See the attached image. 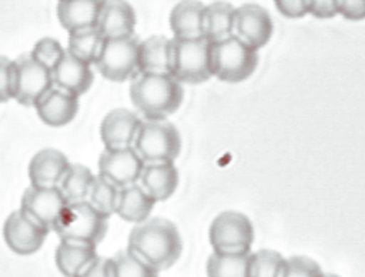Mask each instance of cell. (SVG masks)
<instances>
[{
    "label": "cell",
    "instance_id": "cell-9",
    "mask_svg": "<svg viewBox=\"0 0 365 277\" xmlns=\"http://www.w3.org/2000/svg\"><path fill=\"white\" fill-rule=\"evenodd\" d=\"M14 99L23 106H36V103L53 88L51 71L41 66L33 55H21L14 60Z\"/></svg>",
    "mask_w": 365,
    "mask_h": 277
},
{
    "label": "cell",
    "instance_id": "cell-8",
    "mask_svg": "<svg viewBox=\"0 0 365 277\" xmlns=\"http://www.w3.org/2000/svg\"><path fill=\"white\" fill-rule=\"evenodd\" d=\"M208 240L215 252H246L255 241V228L242 212L225 211L212 221Z\"/></svg>",
    "mask_w": 365,
    "mask_h": 277
},
{
    "label": "cell",
    "instance_id": "cell-18",
    "mask_svg": "<svg viewBox=\"0 0 365 277\" xmlns=\"http://www.w3.org/2000/svg\"><path fill=\"white\" fill-rule=\"evenodd\" d=\"M71 163L58 149H41L33 156L28 166V175L33 187H58Z\"/></svg>",
    "mask_w": 365,
    "mask_h": 277
},
{
    "label": "cell",
    "instance_id": "cell-22",
    "mask_svg": "<svg viewBox=\"0 0 365 277\" xmlns=\"http://www.w3.org/2000/svg\"><path fill=\"white\" fill-rule=\"evenodd\" d=\"M138 71L140 74H171L173 40L166 36H150L140 41Z\"/></svg>",
    "mask_w": 365,
    "mask_h": 277
},
{
    "label": "cell",
    "instance_id": "cell-4",
    "mask_svg": "<svg viewBox=\"0 0 365 277\" xmlns=\"http://www.w3.org/2000/svg\"><path fill=\"white\" fill-rule=\"evenodd\" d=\"M212 74L217 79L237 84L246 81L258 67V50L251 49L237 36L212 43L210 49Z\"/></svg>",
    "mask_w": 365,
    "mask_h": 277
},
{
    "label": "cell",
    "instance_id": "cell-29",
    "mask_svg": "<svg viewBox=\"0 0 365 277\" xmlns=\"http://www.w3.org/2000/svg\"><path fill=\"white\" fill-rule=\"evenodd\" d=\"M118 197H120V188L116 185H113L111 181H108L103 176L96 175L93 187L89 190L88 202L94 209H98L101 214L111 218L113 214H116V206H118Z\"/></svg>",
    "mask_w": 365,
    "mask_h": 277
},
{
    "label": "cell",
    "instance_id": "cell-25",
    "mask_svg": "<svg viewBox=\"0 0 365 277\" xmlns=\"http://www.w3.org/2000/svg\"><path fill=\"white\" fill-rule=\"evenodd\" d=\"M236 7L229 2H212L203 12V38L210 43L225 40L234 34Z\"/></svg>",
    "mask_w": 365,
    "mask_h": 277
},
{
    "label": "cell",
    "instance_id": "cell-16",
    "mask_svg": "<svg viewBox=\"0 0 365 277\" xmlns=\"http://www.w3.org/2000/svg\"><path fill=\"white\" fill-rule=\"evenodd\" d=\"M137 16L127 0H104L96 28L104 40L133 36Z\"/></svg>",
    "mask_w": 365,
    "mask_h": 277
},
{
    "label": "cell",
    "instance_id": "cell-34",
    "mask_svg": "<svg viewBox=\"0 0 365 277\" xmlns=\"http://www.w3.org/2000/svg\"><path fill=\"white\" fill-rule=\"evenodd\" d=\"M14 60L0 55V103L14 99Z\"/></svg>",
    "mask_w": 365,
    "mask_h": 277
},
{
    "label": "cell",
    "instance_id": "cell-15",
    "mask_svg": "<svg viewBox=\"0 0 365 277\" xmlns=\"http://www.w3.org/2000/svg\"><path fill=\"white\" fill-rule=\"evenodd\" d=\"M51 77H53L55 88L67 91V93L77 98L88 93L94 81L91 64L77 59L68 50H65L63 57L60 59V62L51 71Z\"/></svg>",
    "mask_w": 365,
    "mask_h": 277
},
{
    "label": "cell",
    "instance_id": "cell-5",
    "mask_svg": "<svg viewBox=\"0 0 365 277\" xmlns=\"http://www.w3.org/2000/svg\"><path fill=\"white\" fill-rule=\"evenodd\" d=\"M135 151L143 163H175L181 153V136L168 120H142Z\"/></svg>",
    "mask_w": 365,
    "mask_h": 277
},
{
    "label": "cell",
    "instance_id": "cell-31",
    "mask_svg": "<svg viewBox=\"0 0 365 277\" xmlns=\"http://www.w3.org/2000/svg\"><path fill=\"white\" fill-rule=\"evenodd\" d=\"M285 258L275 250H258L251 252L250 277H282Z\"/></svg>",
    "mask_w": 365,
    "mask_h": 277
},
{
    "label": "cell",
    "instance_id": "cell-35",
    "mask_svg": "<svg viewBox=\"0 0 365 277\" xmlns=\"http://www.w3.org/2000/svg\"><path fill=\"white\" fill-rule=\"evenodd\" d=\"M307 14L318 19H331L338 16V0H306Z\"/></svg>",
    "mask_w": 365,
    "mask_h": 277
},
{
    "label": "cell",
    "instance_id": "cell-23",
    "mask_svg": "<svg viewBox=\"0 0 365 277\" xmlns=\"http://www.w3.org/2000/svg\"><path fill=\"white\" fill-rule=\"evenodd\" d=\"M94 245L77 243V241H60L55 250V263L60 274L65 277H77L96 261Z\"/></svg>",
    "mask_w": 365,
    "mask_h": 277
},
{
    "label": "cell",
    "instance_id": "cell-24",
    "mask_svg": "<svg viewBox=\"0 0 365 277\" xmlns=\"http://www.w3.org/2000/svg\"><path fill=\"white\" fill-rule=\"evenodd\" d=\"M155 204L158 202L140 185L133 183L128 185V187L120 188L116 214L123 221H127V223L140 224L150 218V212Z\"/></svg>",
    "mask_w": 365,
    "mask_h": 277
},
{
    "label": "cell",
    "instance_id": "cell-20",
    "mask_svg": "<svg viewBox=\"0 0 365 277\" xmlns=\"http://www.w3.org/2000/svg\"><path fill=\"white\" fill-rule=\"evenodd\" d=\"M203 12L205 6L198 0H181L169 16L176 40H198L203 38Z\"/></svg>",
    "mask_w": 365,
    "mask_h": 277
},
{
    "label": "cell",
    "instance_id": "cell-30",
    "mask_svg": "<svg viewBox=\"0 0 365 277\" xmlns=\"http://www.w3.org/2000/svg\"><path fill=\"white\" fill-rule=\"evenodd\" d=\"M113 277H159V272L138 258L132 250H121L111 257Z\"/></svg>",
    "mask_w": 365,
    "mask_h": 277
},
{
    "label": "cell",
    "instance_id": "cell-39",
    "mask_svg": "<svg viewBox=\"0 0 365 277\" xmlns=\"http://www.w3.org/2000/svg\"><path fill=\"white\" fill-rule=\"evenodd\" d=\"M321 277H340V276H336V274H323Z\"/></svg>",
    "mask_w": 365,
    "mask_h": 277
},
{
    "label": "cell",
    "instance_id": "cell-2",
    "mask_svg": "<svg viewBox=\"0 0 365 277\" xmlns=\"http://www.w3.org/2000/svg\"><path fill=\"white\" fill-rule=\"evenodd\" d=\"M182 84L173 74H138L130 98L143 120H166L182 103Z\"/></svg>",
    "mask_w": 365,
    "mask_h": 277
},
{
    "label": "cell",
    "instance_id": "cell-21",
    "mask_svg": "<svg viewBox=\"0 0 365 277\" xmlns=\"http://www.w3.org/2000/svg\"><path fill=\"white\" fill-rule=\"evenodd\" d=\"M104 0H60L56 7L60 24L68 33L96 28Z\"/></svg>",
    "mask_w": 365,
    "mask_h": 277
},
{
    "label": "cell",
    "instance_id": "cell-6",
    "mask_svg": "<svg viewBox=\"0 0 365 277\" xmlns=\"http://www.w3.org/2000/svg\"><path fill=\"white\" fill-rule=\"evenodd\" d=\"M212 43L207 38L176 40L173 38V76L181 84H202L210 79Z\"/></svg>",
    "mask_w": 365,
    "mask_h": 277
},
{
    "label": "cell",
    "instance_id": "cell-37",
    "mask_svg": "<svg viewBox=\"0 0 365 277\" xmlns=\"http://www.w3.org/2000/svg\"><path fill=\"white\" fill-rule=\"evenodd\" d=\"M338 16L349 21L365 19V0H338Z\"/></svg>",
    "mask_w": 365,
    "mask_h": 277
},
{
    "label": "cell",
    "instance_id": "cell-28",
    "mask_svg": "<svg viewBox=\"0 0 365 277\" xmlns=\"http://www.w3.org/2000/svg\"><path fill=\"white\" fill-rule=\"evenodd\" d=\"M103 43L104 38L98 28L77 29V31L68 33L67 50L84 62L96 64L99 51L103 49Z\"/></svg>",
    "mask_w": 365,
    "mask_h": 277
},
{
    "label": "cell",
    "instance_id": "cell-12",
    "mask_svg": "<svg viewBox=\"0 0 365 277\" xmlns=\"http://www.w3.org/2000/svg\"><path fill=\"white\" fill-rule=\"evenodd\" d=\"M48 235V229L38 226L21 209L11 212L4 223V240L17 255L36 253L45 245Z\"/></svg>",
    "mask_w": 365,
    "mask_h": 277
},
{
    "label": "cell",
    "instance_id": "cell-13",
    "mask_svg": "<svg viewBox=\"0 0 365 277\" xmlns=\"http://www.w3.org/2000/svg\"><path fill=\"white\" fill-rule=\"evenodd\" d=\"M273 21L267 9L256 4H245L236 9L234 17V36L245 41L251 49L259 50L270 41Z\"/></svg>",
    "mask_w": 365,
    "mask_h": 277
},
{
    "label": "cell",
    "instance_id": "cell-27",
    "mask_svg": "<svg viewBox=\"0 0 365 277\" xmlns=\"http://www.w3.org/2000/svg\"><path fill=\"white\" fill-rule=\"evenodd\" d=\"M96 175L84 164H71L65 176L60 181V190L67 202H81L88 201L89 190L93 187Z\"/></svg>",
    "mask_w": 365,
    "mask_h": 277
},
{
    "label": "cell",
    "instance_id": "cell-10",
    "mask_svg": "<svg viewBox=\"0 0 365 277\" xmlns=\"http://www.w3.org/2000/svg\"><path fill=\"white\" fill-rule=\"evenodd\" d=\"M67 204V198L63 197L60 187H33L31 185L24 190L19 209L38 226L53 231L56 219Z\"/></svg>",
    "mask_w": 365,
    "mask_h": 277
},
{
    "label": "cell",
    "instance_id": "cell-14",
    "mask_svg": "<svg viewBox=\"0 0 365 277\" xmlns=\"http://www.w3.org/2000/svg\"><path fill=\"white\" fill-rule=\"evenodd\" d=\"M142 120L140 115L127 110V108L110 111L101 124V141L104 149L133 147L137 134L140 131Z\"/></svg>",
    "mask_w": 365,
    "mask_h": 277
},
{
    "label": "cell",
    "instance_id": "cell-17",
    "mask_svg": "<svg viewBox=\"0 0 365 277\" xmlns=\"http://www.w3.org/2000/svg\"><path fill=\"white\" fill-rule=\"evenodd\" d=\"M34 108L41 122L48 127H63L76 119L79 111V98L53 86Z\"/></svg>",
    "mask_w": 365,
    "mask_h": 277
},
{
    "label": "cell",
    "instance_id": "cell-26",
    "mask_svg": "<svg viewBox=\"0 0 365 277\" xmlns=\"http://www.w3.org/2000/svg\"><path fill=\"white\" fill-rule=\"evenodd\" d=\"M251 250L215 252L207 261V277H250Z\"/></svg>",
    "mask_w": 365,
    "mask_h": 277
},
{
    "label": "cell",
    "instance_id": "cell-32",
    "mask_svg": "<svg viewBox=\"0 0 365 277\" xmlns=\"http://www.w3.org/2000/svg\"><path fill=\"white\" fill-rule=\"evenodd\" d=\"M63 46L60 45V41L55 40V38H41V40L34 45V49L31 51L33 59L38 60L41 66L50 69V71H53L56 64L60 62V59L63 57Z\"/></svg>",
    "mask_w": 365,
    "mask_h": 277
},
{
    "label": "cell",
    "instance_id": "cell-38",
    "mask_svg": "<svg viewBox=\"0 0 365 277\" xmlns=\"http://www.w3.org/2000/svg\"><path fill=\"white\" fill-rule=\"evenodd\" d=\"M77 277H113L111 258L96 257V261L91 263L88 269H84Z\"/></svg>",
    "mask_w": 365,
    "mask_h": 277
},
{
    "label": "cell",
    "instance_id": "cell-1",
    "mask_svg": "<svg viewBox=\"0 0 365 277\" xmlns=\"http://www.w3.org/2000/svg\"><path fill=\"white\" fill-rule=\"evenodd\" d=\"M128 250L158 272H163L180 261L182 240L178 228L169 219L149 218L132 229Z\"/></svg>",
    "mask_w": 365,
    "mask_h": 277
},
{
    "label": "cell",
    "instance_id": "cell-7",
    "mask_svg": "<svg viewBox=\"0 0 365 277\" xmlns=\"http://www.w3.org/2000/svg\"><path fill=\"white\" fill-rule=\"evenodd\" d=\"M138 50H140V41L135 36L104 40L99 57L96 60V67L101 76L113 82L135 79L140 74Z\"/></svg>",
    "mask_w": 365,
    "mask_h": 277
},
{
    "label": "cell",
    "instance_id": "cell-11",
    "mask_svg": "<svg viewBox=\"0 0 365 277\" xmlns=\"http://www.w3.org/2000/svg\"><path fill=\"white\" fill-rule=\"evenodd\" d=\"M143 159L135 147H120V149H104L99 156V176L111 181L118 188L138 183L143 171Z\"/></svg>",
    "mask_w": 365,
    "mask_h": 277
},
{
    "label": "cell",
    "instance_id": "cell-19",
    "mask_svg": "<svg viewBox=\"0 0 365 277\" xmlns=\"http://www.w3.org/2000/svg\"><path fill=\"white\" fill-rule=\"evenodd\" d=\"M138 185L155 202L168 201L180 185V173L175 163H149L143 166Z\"/></svg>",
    "mask_w": 365,
    "mask_h": 277
},
{
    "label": "cell",
    "instance_id": "cell-33",
    "mask_svg": "<svg viewBox=\"0 0 365 277\" xmlns=\"http://www.w3.org/2000/svg\"><path fill=\"white\" fill-rule=\"evenodd\" d=\"M321 276H323V271H321L319 263L312 261L309 257L295 255V257L285 258L282 277H321Z\"/></svg>",
    "mask_w": 365,
    "mask_h": 277
},
{
    "label": "cell",
    "instance_id": "cell-36",
    "mask_svg": "<svg viewBox=\"0 0 365 277\" xmlns=\"http://www.w3.org/2000/svg\"><path fill=\"white\" fill-rule=\"evenodd\" d=\"M277 11L287 19H301L307 16L306 0H275Z\"/></svg>",
    "mask_w": 365,
    "mask_h": 277
},
{
    "label": "cell",
    "instance_id": "cell-3",
    "mask_svg": "<svg viewBox=\"0 0 365 277\" xmlns=\"http://www.w3.org/2000/svg\"><path fill=\"white\" fill-rule=\"evenodd\" d=\"M108 221L88 201L71 202L56 219L53 231L62 241H77V243L98 246L108 233Z\"/></svg>",
    "mask_w": 365,
    "mask_h": 277
}]
</instances>
